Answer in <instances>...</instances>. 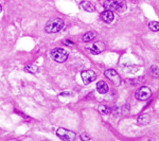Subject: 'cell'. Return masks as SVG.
I'll list each match as a JSON object with an SVG mask.
<instances>
[{"instance_id":"6da1fadb","label":"cell","mask_w":159,"mask_h":141,"mask_svg":"<svg viewBox=\"0 0 159 141\" xmlns=\"http://www.w3.org/2000/svg\"><path fill=\"white\" fill-rule=\"evenodd\" d=\"M64 20L61 18H53L48 21V24L46 25L45 31L47 33H57L61 31V29L64 28Z\"/></svg>"},{"instance_id":"7a4b0ae2","label":"cell","mask_w":159,"mask_h":141,"mask_svg":"<svg viewBox=\"0 0 159 141\" xmlns=\"http://www.w3.org/2000/svg\"><path fill=\"white\" fill-rule=\"evenodd\" d=\"M103 7L105 10L108 11H118V12H123L126 9L125 3L121 0H106L103 3Z\"/></svg>"},{"instance_id":"3957f363","label":"cell","mask_w":159,"mask_h":141,"mask_svg":"<svg viewBox=\"0 0 159 141\" xmlns=\"http://www.w3.org/2000/svg\"><path fill=\"white\" fill-rule=\"evenodd\" d=\"M50 57L56 63H65L68 60V52L61 48H54L53 50H51Z\"/></svg>"},{"instance_id":"277c9868","label":"cell","mask_w":159,"mask_h":141,"mask_svg":"<svg viewBox=\"0 0 159 141\" xmlns=\"http://www.w3.org/2000/svg\"><path fill=\"white\" fill-rule=\"evenodd\" d=\"M56 136H57L60 139L65 140V141H73L76 139V135L74 134L72 130L61 129V127L56 130Z\"/></svg>"},{"instance_id":"5b68a950","label":"cell","mask_w":159,"mask_h":141,"mask_svg":"<svg viewBox=\"0 0 159 141\" xmlns=\"http://www.w3.org/2000/svg\"><path fill=\"white\" fill-rule=\"evenodd\" d=\"M151 96H152V90L147 86L140 87L136 92V98L139 101H147V100L151 98Z\"/></svg>"},{"instance_id":"8992f818","label":"cell","mask_w":159,"mask_h":141,"mask_svg":"<svg viewBox=\"0 0 159 141\" xmlns=\"http://www.w3.org/2000/svg\"><path fill=\"white\" fill-rule=\"evenodd\" d=\"M81 78L85 85H89L97 79V73L92 70H85L81 73Z\"/></svg>"},{"instance_id":"52a82bcc","label":"cell","mask_w":159,"mask_h":141,"mask_svg":"<svg viewBox=\"0 0 159 141\" xmlns=\"http://www.w3.org/2000/svg\"><path fill=\"white\" fill-rule=\"evenodd\" d=\"M104 74H105V76H106L107 79H109L110 81H112L115 84H116V85H119L120 82H121L119 74H118L117 71L114 70V69H107V70L105 71Z\"/></svg>"},{"instance_id":"ba28073f","label":"cell","mask_w":159,"mask_h":141,"mask_svg":"<svg viewBox=\"0 0 159 141\" xmlns=\"http://www.w3.org/2000/svg\"><path fill=\"white\" fill-rule=\"evenodd\" d=\"M88 50L90 51L92 54H100V53L103 52L105 50V43L102 42L93 43V45L90 46V47L88 48Z\"/></svg>"},{"instance_id":"9c48e42d","label":"cell","mask_w":159,"mask_h":141,"mask_svg":"<svg viewBox=\"0 0 159 141\" xmlns=\"http://www.w3.org/2000/svg\"><path fill=\"white\" fill-rule=\"evenodd\" d=\"M101 18L104 22H106V24H110V22H112V20H114V18H115L114 12L106 10V11L101 14Z\"/></svg>"},{"instance_id":"30bf717a","label":"cell","mask_w":159,"mask_h":141,"mask_svg":"<svg viewBox=\"0 0 159 141\" xmlns=\"http://www.w3.org/2000/svg\"><path fill=\"white\" fill-rule=\"evenodd\" d=\"M97 90H98L99 93L105 94V93H107V92H108L109 87L104 81H100V82H98V84H97Z\"/></svg>"},{"instance_id":"8fae6325","label":"cell","mask_w":159,"mask_h":141,"mask_svg":"<svg viewBox=\"0 0 159 141\" xmlns=\"http://www.w3.org/2000/svg\"><path fill=\"white\" fill-rule=\"evenodd\" d=\"M137 121L139 125H148V124H150V122H151V117H150V115H148V114L140 115V116L138 117Z\"/></svg>"},{"instance_id":"7c38bea8","label":"cell","mask_w":159,"mask_h":141,"mask_svg":"<svg viewBox=\"0 0 159 141\" xmlns=\"http://www.w3.org/2000/svg\"><path fill=\"white\" fill-rule=\"evenodd\" d=\"M81 7L84 10V11L89 12V13H92V12L96 11V7H94V6L91 3V2H89V1L81 2Z\"/></svg>"},{"instance_id":"4fadbf2b","label":"cell","mask_w":159,"mask_h":141,"mask_svg":"<svg viewBox=\"0 0 159 141\" xmlns=\"http://www.w3.org/2000/svg\"><path fill=\"white\" fill-rule=\"evenodd\" d=\"M97 36V33L94 32V31H89V32H87L85 33V35L83 36V42L84 43H89V42H91V40H93L94 38H96Z\"/></svg>"},{"instance_id":"5bb4252c","label":"cell","mask_w":159,"mask_h":141,"mask_svg":"<svg viewBox=\"0 0 159 141\" xmlns=\"http://www.w3.org/2000/svg\"><path fill=\"white\" fill-rule=\"evenodd\" d=\"M25 70L30 73H37L38 72V67L37 65H34V64H29V65L25 66Z\"/></svg>"},{"instance_id":"9a60e30c","label":"cell","mask_w":159,"mask_h":141,"mask_svg":"<svg viewBox=\"0 0 159 141\" xmlns=\"http://www.w3.org/2000/svg\"><path fill=\"white\" fill-rule=\"evenodd\" d=\"M99 111L101 112L102 115H109L110 112H111V109H110V107L106 106V105H100Z\"/></svg>"},{"instance_id":"2e32d148","label":"cell","mask_w":159,"mask_h":141,"mask_svg":"<svg viewBox=\"0 0 159 141\" xmlns=\"http://www.w3.org/2000/svg\"><path fill=\"white\" fill-rule=\"evenodd\" d=\"M151 74L154 76V78H159V67L157 65H152L150 68Z\"/></svg>"},{"instance_id":"e0dca14e","label":"cell","mask_w":159,"mask_h":141,"mask_svg":"<svg viewBox=\"0 0 159 141\" xmlns=\"http://www.w3.org/2000/svg\"><path fill=\"white\" fill-rule=\"evenodd\" d=\"M148 28H150V30L153 31V32H159V22L151 21L150 24H148Z\"/></svg>"},{"instance_id":"ac0fdd59","label":"cell","mask_w":159,"mask_h":141,"mask_svg":"<svg viewBox=\"0 0 159 141\" xmlns=\"http://www.w3.org/2000/svg\"><path fill=\"white\" fill-rule=\"evenodd\" d=\"M80 138H81V140H83V141H88V140H90V139H91L90 136L87 135L86 133H83V134L80 136Z\"/></svg>"},{"instance_id":"d6986e66","label":"cell","mask_w":159,"mask_h":141,"mask_svg":"<svg viewBox=\"0 0 159 141\" xmlns=\"http://www.w3.org/2000/svg\"><path fill=\"white\" fill-rule=\"evenodd\" d=\"M2 12V7H1V4H0V13Z\"/></svg>"}]
</instances>
